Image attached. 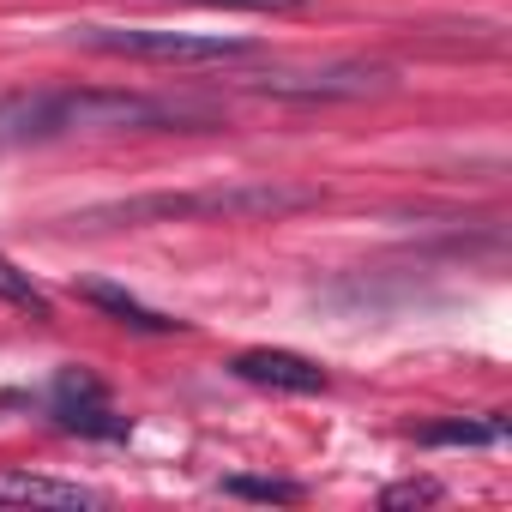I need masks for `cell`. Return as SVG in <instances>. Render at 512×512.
Returning <instances> with one entry per match:
<instances>
[{"label":"cell","instance_id":"1","mask_svg":"<svg viewBox=\"0 0 512 512\" xmlns=\"http://www.w3.org/2000/svg\"><path fill=\"white\" fill-rule=\"evenodd\" d=\"M187 127H217V109L193 97H145V91H97V85L0 97V151L91 139V133H187Z\"/></svg>","mask_w":512,"mask_h":512},{"label":"cell","instance_id":"2","mask_svg":"<svg viewBox=\"0 0 512 512\" xmlns=\"http://www.w3.org/2000/svg\"><path fill=\"white\" fill-rule=\"evenodd\" d=\"M314 187H290V181H217V187H193V193H145V199H121V205H97L85 211V223H187V217H278V211H302L314 205Z\"/></svg>","mask_w":512,"mask_h":512},{"label":"cell","instance_id":"3","mask_svg":"<svg viewBox=\"0 0 512 512\" xmlns=\"http://www.w3.org/2000/svg\"><path fill=\"white\" fill-rule=\"evenodd\" d=\"M73 43L103 49V55H133V61H241L253 55L247 37L223 31H157V25H79Z\"/></svg>","mask_w":512,"mask_h":512},{"label":"cell","instance_id":"4","mask_svg":"<svg viewBox=\"0 0 512 512\" xmlns=\"http://www.w3.org/2000/svg\"><path fill=\"white\" fill-rule=\"evenodd\" d=\"M253 91L266 97H290V103H332V97H368V91H386L392 85V67L380 61H326V67H296V73H260L247 79Z\"/></svg>","mask_w":512,"mask_h":512},{"label":"cell","instance_id":"5","mask_svg":"<svg viewBox=\"0 0 512 512\" xmlns=\"http://www.w3.org/2000/svg\"><path fill=\"white\" fill-rule=\"evenodd\" d=\"M49 416H55L67 434H85V440H127V434H133V422H127V416H115V404H109L103 380H97V374H85V368H61V374H55Z\"/></svg>","mask_w":512,"mask_h":512},{"label":"cell","instance_id":"6","mask_svg":"<svg viewBox=\"0 0 512 512\" xmlns=\"http://www.w3.org/2000/svg\"><path fill=\"white\" fill-rule=\"evenodd\" d=\"M229 374L247 380V386H266V392H296V398L326 392V368L296 356V350H241L229 362Z\"/></svg>","mask_w":512,"mask_h":512},{"label":"cell","instance_id":"7","mask_svg":"<svg viewBox=\"0 0 512 512\" xmlns=\"http://www.w3.org/2000/svg\"><path fill=\"white\" fill-rule=\"evenodd\" d=\"M0 500L7 506H103L97 488L61 482V476H37V470H0Z\"/></svg>","mask_w":512,"mask_h":512},{"label":"cell","instance_id":"8","mask_svg":"<svg viewBox=\"0 0 512 512\" xmlns=\"http://www.w3.org/2000/svg\"><path fill=\"white\" fill-rule=\"evenodd\" d=\"M79 296H85L97 314H109L115 326H127V332H145V338H169V332H187L181 320H169V314L145 308L139 296H127V290H115V284H79Z\"/></svg>","mask_w":512,"mask_h":512},{"label":"cell","instance_id":"9","mask_svg":"<svg viewBox=\"0 0 512 512\" xmlns=\"http://www.w3.org/2000/svg\"><path fill=\"white\" fill-rule=\"evenodd\" d=\"M0 302L7 308H19V314H31V320H55V302L31 284V272H19L7 253H0Z\"/></svg>","mask_w":512,"mask_h":512},{"label":"cell","instance_id":"10","mask_svg":"<svg viewBox=\"0 0 512 512\" xmlns=\"http://www.w3.org/2000/svg\"><path fill=\"white\" fill-rule=\"evenodd\" d=\"M416 440L422 446H494V440H506V416H488V422H434Z\"/></svg>","mask_w":512,"mask_h":512},{"label":"cell","instance_id":"11","mask_svg":"<svg viewBox=\"0 0 512 512\" xmlns=\"http://www.w3.org/2000/svg\"><path fill=\"white\" fill-rule=\"evenodd\" d=\"M223 494H235V500H302V482H284V476H229L223 482Z\"/></svg>","mask_w":512,"mask_h":512},{"label":"cell","instance_id":"12","mask_svg":"<svg viewBox=\"0 0 512 512\" xmlns=\"http://www.w3.org/2000/svg\"><path fill=\"white\" fill-rule=\"evenodd\" d=\"M181 7H235V13H302L308 0H181Z\"/></svg>","mask_w":512,"mask_h":512},{"label":"cell","instance_id":"13","mask_svg":"<svg viewBox=\"0 0 512 512\" xmlns=\"http://www.w3.org/2000/svg\"><path fill=\"white\" fill-rule=\"evenodd\" d=\"M422 500H440V482H398V488H386V506H422Z\"/></svg>","mask_w":512,"mask_h":512}]
</instances>
